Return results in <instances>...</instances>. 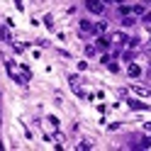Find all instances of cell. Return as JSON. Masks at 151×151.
Returning <instances> with one entry per match:
<instances>
[{
  "label": "cell",
  "mask_w": 151,
  "mask_h": 151,
  "mask_svg": "<svg viewBox=\"0 0 151 151\" xmlns=\"http://www.w3.org/2000/svg\"><path fill=\"white\" fill-rule=\"evenodd\" d=\"M86 7L93 15H102L105 12V3H102V0H86Z\"/></svg>",
  "instance_id": "obj_1"
},
{
  "label": "cell",
  "mask_w": 151,
  "mask_h": 151,
  "mask_svg": "<svg viewBox=\"0 0 151 151\" xmlns=\"http://www.w3.org/2000/svg\"><path fill=\"white\" fill-rule=\"evenodd\" d=\"M107 22L105 20H98V22H93V34H95V37H100V34H105L107 32Z\"/></svg>",
  "instance_id": "obj_2"
},
{
  "label": "cell",
  "mask_w": 151,
  "mask_h": 151,
  "mask_svg": "<svg viewBox=\"0 0 151 151\" xmlns=\"http://www.w3.org/2000/svg\"><path fill=\"white\" fill-rule=\"evenodd\" d=\"M127 76H129V78H139V76H141V66L134 63V61H129V66H127Z\"/></svg>",
  "instance_id": "obj_3"
},
{
  "label": "cell",
  "mask_w": 151,
  "mask_h": 151,
  "mask_svg": "<svg viewBox=\"0 0 151 151\" xmlns=\"http://www.w3.org/2000/svg\"><path fill=\"white\" fill-rule=\"evenodd\" d=\"M132 93H134V95H139V98H151V90L144 88V86H132Z\"/></svg>",
  "instance_id": "obj_4"
},
{
  "label": "cell",
  "mask_w": 151,
  "mask_h": 151,
  "mask_svg": "<svg viewBox=\"0 0 151 151\" xmlns=\"http://www.w3.org/2000/svg\"><path fill=\"white\" fill-rule=\"evenodd\" d=\"M78 27H81V32H83V34H93V22H90V20H81Z\"/></svg>",
  "instance_id": "obj_5"
},
{
  "label": "cell",
  "mask_w": 151,
  "mask_h": 151,
  "mask_svg": "<svg viewBox=\"0 0 151 151\" xmlns=\"http://www.w3.org/2000/svg\"><path fill=\"white\" fill-rule=\"evenodd\" d=\"M110 39H112V44H127V34L124 32H115Z\"/></svg>",
  "instance_id": "obj_6"
},
{
  "label": "cell",
  "mask_w": 151,
  "mask_h": 151,
  "mask_svg": "<svg viewBox=\"0 0 151 151\" xmlns=\"http://www.w3.org/2000/svg\"><path fill=\"white\" fill-rule=\"evenodd\" d=\"M127 105H129L132 110H149V105H144V102H139V100H134V98H129Z\"/></svg>",
  "instance_id": "obj_7"
},
{
  "label": "cell",
  "mask_w": 151,
  "mask_h": 151,
  "mask_svg": "<svg viewBox=\"0 0 151 151\" xmlns=\"http://www.w3.org/2000/svg\"><path fill=\"white\" fill-rule=\"evenodd\" d=\"M98 49H110V39H107L105 34L98 37Z\"/></svg>",
  "instance_id": "obj_8"
},
{
  "label": "cell",
  "mask_w": 151,
  "mask_h": 151,
  "mask_svg": "<svg viewBox=\"0 0 151 151\" xmlns=\"http://www.w3.org/2000/svg\"><path fill=\"white\" fill-rule=\"evenodd\" d=\"M0 39H3V42H12L10 29H7V27H3V24H0Z\"/></svg>",
  "instance_id": "obj_9"
},
{
  "label": "cell",
  "mask_w": 151,
  "mask_h": 151,
  "mask_svg": "<svg viewBox=\"0 0 151 151\" xmlns=\"http://www.w3.org/2000/svg\"><path fill=\"white\" fill-rule=\"evenodd\" d=\"M134 22H137V20H134V15H132V17L124 15V20H122V24H124V27H134Z\"/></svg>",
  "instance_id": "obj_10"
},
{
  "label": "cell",
  "mask_w": 151,
  "mask_h": 151,
  "mask_svg": "<svg viewBox=\"0 0 151 151\" xmlns=\"http://www.w3.org/2000/svg\"><path fill=\"white\" fill-rule=\"evenodd\" d=\"M132 12H134V15H144L146 10H144V5H134V7H132Z\"/></svg>",
  "instance_id": "obj_11"
},
{
  "label": "cell",
  "mask_w": 151,
  "mask_h": 151,
  "mask_svg": "<svg viewBox=\"0 0 151 151\" xmlns=\"http://www.w3.org/2000/svg\"><path fill=\"white\" fill-rule=\"evenodd\" d=\"M78 149H81V151H88V149H93V144H90V141H81Z\"/></svg>",
  "instance_id": "obj_12"
},
{
  "label": "cell",
  "mask_w": 151,
  "mask_h": 151,
  "mask_svg": "<svg viewBox=\"0 0 151 151\" xmlns=\"http://www.w3.org/2000/svg\"><path fill=\"white\" fill-rule=\"evenodd\" d=\"M78 81H81V78H78L76 73H71V76H68V83H71V86H78Z\"/></svg>",
  "instance_id": "obj_13"
},
{
  "label": "cell",
  "mask_w": 151,
  "mask_h": 151,
  "mask_svg": "<svg viewBox=\"0 0 151 151\" xmlns=\"http://www.w3.org/2000/svg\"><path fill=\"white\" fill-rule=\"evenodd\" d=\"M44 24L49 27V29H54V20H51V15H46V17H44Z\"/></svg>",
  "instance_id": "obj_14"
},
{
  "label": "cell",
  "mask_w": 151,
  "mask_h": 151,
  "mask_svg": "<svg viewBox=\"0 0 151 151\" xmlns=\"http://www.w3.org/2000/svg\"><path fill=\"white\" fill-rule=\"evenodd\" d=\"M95 54H98L95 46H86V56H95Z\"/></svg>",
  "instance_id": "obj_15"
},
{
  "label": "cell",
  "mask_w": 151,
  "mask_h": 151,
  "mask_svg": "<svg viewBox=\"0 0 151 151\" xmlns=\"http://www.w3.org/2000/svg\"><path fill=\"white\" fill-rule=\"evenodd\" d=\"M119 12H122V15H129L132 7H129V5H119Z\"/></svg>",
  "instance_id": "obj_16"
},
{
  "label": "cell",
  "mask_w": 151,
  "mask_h": 151,
  "mask_svg": "<svg viewBox=\"0 0 151 151\" xmlns=\"http://www.w3.org/2000/svg\"><path fill=\"white\" fill-rule=\"evenodd\" d=\"M124 61H134V51H132V49L124 51Z\"/></svg>",
  "instance_id": "obj_17"
},
{
  "label": "cell",
  "mask_w": 151,
  "mask_h": 151,
  "mask_svg": "<svg viewBox=\"0 0 151 151\" xmlns=\"http://www.w3.org/2000/svg\"><path fill=\"white\" fill-rule=\"evenodd\" d=\"M102 3H105V5H122L124 0H102Z\"/></svg>",
  "instance_id": "obj_18"
},
{
  "label": "cell",
  "mask_w": 151,
  "mask_h": 151,
  "mask_svg": "<svg viewBox=\"0 0 151 151\" xmlns=\"http://www.w3.org/2000/svg\"><path fill=\"white\" fill-rule=\"evenodd\" d=\"M100 61H102V63H105V66H107V63L112 61V56H110V54H105V56H102V59H100Z\"/></svg>",
  "instance_id": "obj_19"
},
{
  "label": "cell",
  "mask_w": 151,
  "mask_h": 151,
  "mask_svg": "<svg viewBox=\"0 0 151 151\" xmlns=\"http://www.w3.org/2000/svg\"><path fill=\"white\" fill-rule=\"evenodd\" d=\"M144 22H146V24L151 27V12H144Z\"/></svg>",
  "instance_id": "obj_20"
},
{
  "label": "cell",
  "mask_w": 151,
  "mask_h": 151,
  "mask_svg": "<svg viewBox=\"0 0 151 151\" xmlns=\"http://www.w3.org/2000/svg\"><path fill=\"white\" fill-rule=\"evenodd\" d=\"M15 5H17V10H24V3H22V0H15Z\"/></svg>",
  "instance_id": "obj_21"
},
{
  "label": "cell",
  "mask_w": 151,
  "mask_h": 151,
  "mask_svg": "<svg viewBox=\"0 0 151 151\" xmlns=\"http://www.w3.org/2000/svg\"><path fill=\"white\" fill-rule=\"evenodd\" d=\"M141 146H151V137H146L144 141H141Z\"/></svg>",
  "instance_id": "obj_22"
},
{
  "label": "cell",
  "mask_w": 151,
  "mask_h": 151,
  "mask_svg": "<svg viewBox=\"0 0 151 151\" xmlns=\"http://www.w3.org/2000/svg\"><path fill=\"white\" fill-rule=\"evenodd\" d=\"M144 129H146V132H151V122H149V124H144Z\"/></svg>",
  "instance_id": "obj_23"
},
{
  "label": "cell",
  "mask_w": 151,
  "mask_h": 151,
  "mask_svg": "<svg viewBox=\"0 0 151 151\" xmlns=\"http://www.w3.org/2000/svg\"><path fill=\"white\" fill-rule=\"evenodd\" d=\"M3 146H5V144H3V141H0V149H3Z\"/></svg>",
  "instance_id": "obj_24"
}]
</instances>
